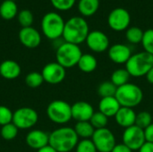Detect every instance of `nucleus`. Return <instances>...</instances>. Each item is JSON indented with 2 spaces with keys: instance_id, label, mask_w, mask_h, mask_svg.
<instances>
[{
  "instance_id": "nucleus-1",
  "label": "nucleus",
  "mask_w": 153,
  "mask_h": 152,
  "mask_svg": "<svg viewBox=\"0 0 153 152\" xmlns=\"http://www.w3.org/2000/svg\"><path fill=\"white\" fill-rule=\"evenodd\" d=\"M90 33V27L87 21L82 16H74L65 22L63 39L65 42L80 45L85 42Z\"/></svg>"
},
{
  "instance_id": "nucleus-2",
  "label": "nucleus",
  "mask_w": 153,
  "mask_h": 152,
  "mask_svg": "<svg viewBox=\"0 0 153 152\" xmlns=\"http://www.w3.org/2000/svg\"><path fill=\"white\" fill-rule=\"evenodd\" d=\"M79 142L74 128L69 126H62L54 130L49 134V142L53 149L57 152H70L75 149Z\"/></svg>"
},
{
  "instance_id": "nucleus-3",
  "label": "nucleus",
  "mask_w": 153,
  "mask_h": 152,
  "mask_svg": "<svg viewBox=\"0 0 153 152\" xmlns=\"http://www.w3.org/2000/svg\"><path fill=\"white\" fill-rule=\"evenodd\" d=\"M153 67V55L145 51H142L132 55L127 63L126 69L133 77L146 76L149 71Z\"/></svg>"
},
{
  "instance_id": "nucleus-4",
  "label": "nucleus",
  "mask_w": 153,
  "mask_h": 152,
  "mask_svg": "<svg viewBox=\"0 0 153 152\" xmlns=\"http://www.w3.org/2000/svg\"><path fill=\"white\" fill-rule=\"evenodd\" d=\"M65 22L63 17L56 13H47L41 20V30L43 35L51 40H56L63 36Z\"/></svg>"
},
{
  "instance_id": "nucleus-5",
  "label": "nucleus",
  "mask_w": 153,
  "mask_h": 152,
  "mask_svg": "<svg viewBox=\"0 0 153 152\" xmlns=\"http://www.w3.org/2000/svg\"><path fill=\"white\" fill-rule=\"evenodd\" d=\"M115 97L121 107L133 108L141 104L143 92L138 85L128 82L117 88Z\"/></svg>"
},
{
  "instance_id": "nucleus-6",
  "label": "nucleus",
  "mask_w": 153,
  "mask_h": 152,
  "mask_svg": "<svg viewBox=\"0 0 153 152\" xmlns=\"http://www.w3.org/2000/svg\"><path fill=\"white\" fill-rule=\"evenodd\" d=\"M82 56V52L79 45L65 41L62 43L56 51V62L65 69L73 68L77 65Z\"/></svg>"
},
{
  "instance_id": "nucleus-7",
  "label": "nucleus",
  "mask_w": 153,
  "mask_h": 152,
  "mask_svg": "<svg viewBox=\"0 0 153 152\" xmlns=\"http://www.w3.org/2000/svg\"><path fill=\"white\" fill-rule=\"evenodd\" d=\"M46 112L48 119L56 125H65L73 119L72 106L65 100H53L48 104Z\"/></svg>"
},
{
  "instance_id": "nucleus-8",
  "label": "nucleus",
  "mask_w": 153,
  "mask_h": 152,
  "mask_svg": "<svg viewBox=\"0 0 153 152\" xmlns=\"http://www.w3.org/2000/svg\"><path fill=\"white\" fill-rule=\"evenodd\" d=\"M39 121V115L35 109L29 107H23L16 109L13 116V124L18 129L26 130L30 129L37 125Z\"/></svg>"
},
{
  "instance_id": "nucleus-9",
  "label": "nucleus",
  "mask_w": 153,
  "mask_h": 152,
  "mask_svg": "<svg viewBox=\"0 0 153 152\" xmlns=\"http://www.w3.org/2000/svg\"><path fill=\"white\" fill-rule=\"evenodd\" d=\"M91 141L98 152H111L117 144L114 133L107 127L95 130Z\"/></svg>"
},
{
  "instance_id": "nucleus-10",
  "label": "nucleus",
  "mask_w": 153,
  "mask_h": 152,
  "mask_svg": "<svg viewBox=\"0 0 153 152\" xmlns=\"http://www.w3.org/2000/svg\"><path fill=\"white\" fill-rule=\"evenodd\" d=\"M130 23L131 14L123 7L113 9L108 16V24L115 31L126 30L130 27Z\"/></svg>"
},
{
  "instance_id": "nucleus-11",
  "label": "nucleus",
  "mask_w": 153,
  "mask_h": 152,
  "mask_svg": "<svg viewBox=\"0 0 153 152\" xmlns=\"http://www.w3.org/2000/svg\"><path fill=\"white\" fill-rule=\"evenodd\" d=\"M122 139L123 143L129 147L132 151H139L140 148L146 142L144 130L135 125L125 129Z\"/></svg>"
},
{
  "instance_id": "nucleus-12",
  "label": "nucleus",
  "mask_w": 153,
  "mask_h": 152,
  "mask_svg": "<svg viewBox=\"0 0 153 152\" xmlns=\"http://www.w3.org/2000/svg\"><path fill=\"white\" fill-rule=\"evenodd\" d=\"M65 70L66 69L57 62H51L43 67L41 74L45 82L54 85L61 83L65 80L66 75Z\"/></svg>"
},
{
  "instance_id": "nucleus-13",
  "label": "nucleus",
  "mask_w": 153,
  "mask_h": 152,
  "mask_svg": "<svg viewBox=\"0 0 153 152\" xmlns=\"http://www.w3.org/2000/svg\"><path fill=\"white\" fill-rule=\"evenodd\" d=\"M85 42L87 47L95 53L105 52L110 47V41L107 34L98 30L90 31Z\"/></svg>"
},
{
  "instance_id": "nucleus-14",
  "label": "nucleus",
  "mask_w": 153,
  "mask_h": 152,
  "mask_svg": "<svg viewBox=\"0 0 153 152\" xmlns=\"http://www.w3.org/2000/svg\"><path fill=\"white\" fill-rule=\"evenodd\" d=\"M108 55L112 62H114L115 64L122 65L126 64L133 54L131 48L127 45L117 43L109 47L108 50Z\"/></svg>"
},
{
  "instance_id": "nucleus-15",
  "label": "nucleus",
  "mask_w": 153,
  "mask_h": 152,
  "mask_svg": "<svg viewBox=\"0 0 153 152\" xmlns=\"http://www.w3.org/2000/svg\"><path fill=\"white\" fill-rule=\"evenodd\" d=\"M18 37L20 42L28 48H35L39 47L41 42L40 33L31 26L22 28Z\"/></svg>"
},
{
  "instance_id": "nucleus-16",
  "label": "nucleus",
  "mask_w": 153,
  "mask_h": 152,
  "mask_svg": "<svg viewBox=\"0 0 153 152\" xmlns=\"http://www.w3.org/2000/svg\"><path fill=\"white\" fill-rule=\"evenodd\" d=\"M25 142L30 148L39 151L48 145L49 134L39 129L31 130L27 133L25 137Z\"/></svg>"
},
{
  "instance_id": "nucleus-17",
  "label": "nucleus",
  "mask_w": 153,
  "mask_h": 152,
  "mask_svg": "<svg viewBox=\"0 0 153 152\" xmlns=\"http://www.w3.org/2000/svg\"><path fill=\"white\" fill-rule=\"evenodd\" d=\"M93 114V107L86 101H77L72 105V118L76 122L90 121Z\"/></svg>"
},
{
  "instance_id": "nucleus-18",
  "label": "nucleus",
  "mask_w": 153,
  "mask_h": 152,
  "mask_svg": "<svg viewBox=\"0 0 153 152\" xmlns=\"http://www.w3.org/2000/svg\"><path fill=\"white\" fill-rule=\"evenodd\" d=\"M115 119L119 126L126 129L135 125L136 113L133 108L121 107V108L115 116Z\"/></svg>"
},
{
  "instance_id": "nucleus-19",
  "label": "nucleus",
  "mask_w": 153,
  "mask_h": 152,
  "mask_svg": "<svg viewBox=\"0 0 153 152\" xmlns=\"http://www.w3.org/2000/svg\"><path fill=\"white\" fill-rule=\"evenodd\" d=\"M121 108V105L116 99V97L101 98L99 103V111L104 114L106 116L115 117L118 110Z\"/></svg>"
},
{
  "instance_id": "nucleus-20",
  "label": "nucleus",
  "mask_w": 153,
  "mask_h": 152,
  "mask_svg": "<svg viewBox=\"0 0 153 152\" xmlns=\"http://www.w3.org/2000/svg\"><path fill=\"white\" fill-rule=\"evenodd\" d=\"M22 68L13 60H4L0 64V75L6 80H14L20 76Z\"/></svg>"
},
{
  "instance_id": "nucleus-21",
  "label": "nucleus",
  "mask_w": 153,
  "mask_h": 152,
  "mask_svg": "<svg viewBox=\"0 0 153 152\" xmlns=\"http://www.w3.org/2000/svg\"><path fill=\"white\" fill-rule=\"evenodd\" d=\"M100 7V0H79L78 11L84 17L95 14Z\"/></svg>"
},
{
  "instance_id": "nucleus-22",
  "label": "nucleus",
  "mask_w": 153,
  "mask_h": 152,
  "mask_svg": "<svg viewBox=\"0 0 153 152\" xmlns=\"http://www.w3.org/2000/svg\"><path fill=\"white\" fill-rule=\"evenodd\" d=\"M77 66L82 72L90 73L96 70L98 66V61L96 57L91 54H82Z\"/></svg>"
},
{
  "instance_id": "nucleus-23",
  "label": "nucleus",
  "mask_w": 153,
  "mask_h": 152,
  "mask_svg": "<svg viewBox=\"0 0 153 152\" xmlns=\"http://www.w3.org/2000/svg\"><path fill=\"white\" fill-rule=\"evenodd\" d=\"M18 14V7L13 0H4L0 4V16L4 20H12Z\"/></svg>"
},
{
  "instance_id": "nucleus-24",
  "label": "nucleus",
  "mask_w": 153,
  "mask_h": 152,
  "mask_svg": "<svg viewBox=\"0 0 153 152\" xmlns=\"http://www.w3.org/2000/svg\"><path fill=\"white\" fill-rule=\"evenodd\" d=\"M74 131L79 138H82V140L85 139H91L95 128L92 126V125L90 123V121L85 122H77L74 125Z\"/></svg>"
},
{
  "instance_id": "nucleus-25",
  "label": "nucleus",
  "mask_w": 153,
  "mask_h": 152,
  "mask_svg": "<svg viewBox=\"0 0 153 152\" xmlns=\"http://www.w3.org/2000/svg\"><path fill=\"white\" fill-rule=\"evenodd\" d=\"M130 74L127 72V70L125 69H117L115 70L111 74V82L118 88L122 85H125L128 83L130 79Z\"/></svg>"
},
{
  "instance_id": "nucleus-26",
  "label": "nucleus",
  "mask_w": 153,
  "mask_h": 152,
  "mask_svg": "<svg viewBox=\"0 0 153 152\" xmlns=\"http://www.w3.org/2000/svg\"><path fill=\"white\" fill-rule=\"evenodd\" d=\"M143 33L144 31L141 28L137 26H131L126 30V38L128 42L132 44H139L142 43Z\"/></svg>"
},
{
  "instance_id": "nucleus-27",
  "label": "nucleus",
  "mask_w": 153,
  "mask_h": 152,
  "mask_svg": "<svg viewBox=\"0 0 153 152\" xmlns=\"http://www.w3.org/2000/svg\"><path fill=\"white\" fill-rule=\"evenodd\" d=\"M117 87L110 81V82H103L98 87V94L101 98L107 97H114L116 95Z\"/></svg>"
},
{
  "instance_id": "nucleus-28",
  "label": "nucleus",
  "mask_w": 153,
  "mask_h": 152,
  "mask_svg": "<svg viewBox=\"0 0 153 152\" xmlns=\"http://www.w3.org/2000/svg\"><path fill=\"white\" fill-rule=\"evenodd\" d=\"M25 83L28 87L31 89L39 88L44 82V79L42 77L41 73L39 72H30L25 76Z\"/></svg>"
},
{
  "instance_id": "nucleus-29",
  "label": "nucleus",
  "mask_w": 153,
  "mask_h": 152,
  "mask_svg": "<svg viewBox=\"0 0 153 152\" xmlns=\"http://www.w3.org/2000/svg\"><path fill=\"white\" fill-rule=\"evenodd\" d=\"M18 132H19V129L16 127V125L13 123H10L8 125L1 126L0 134L4 140L12 141L16 138V136L18 135Z\"/></svg>"
},
{
  "instance_id": "nucleus-30",
  "label": "nucleus",
  "mask_w": 153,
  "mask_h": 152,
  "mask_svg": "<svg viewBox=\"0 0 153 152\" xmlns=\"http://www.w3.org/2000/svg\"><path fill=\"white\" fill-rule=\"evenodd\" d=\"M90 123L92 125V126L95 128V130L106 128L108 125V117L106 116L104 114H102L100 111L94 112L93 116H91V118L90 120Z\"/></svg>"
},
{
  "instance_id": "nucleus-31",
  "label": "nucleus",
  "mask_w": 153,
  "mask_h": 152,
  "mask_svg": "<svg viewBox=\"0 0 153 152\" xmlns=\"http://www.w3.org/2000/svg\"><path fill=\"white\" fill-rule=\"evenodd\" d=\"M152 124V116L151 113L147 111H142L136 114L135 125H137L138 127L144 130Z\"/></svg>"
},
{
  "instance_id": "nucleus-32",
  "label": "nucleus",
  "mask_w": 153,
  "mask_h": 152,
  "mask_svg": "<svg viewBox=\"0 0 153 152\" xmlns=\"http://www.w3.org/2000/svg\"><path fill=\"white\" fill-rule=\"evenodd\" d=\"M17 19H18V22L22 28L30 27L33 22V14L30 10L23 9L18 12Z\"/></svg>"
},
{
  "instance_id": "nucleus-33",
  "label": "nucleus",
  "mask_w": 153,
  "mask_h": 152,
  "mask_svg": "<svg viewBox=\"0 0 153 152\" xmlns=\"http://www.w3.org/2000/svg\"><path fill=\"white\" fill-rule=\"evenodd\" d=\"M142 45L145 52L153 55V29H149L144 31Z\"/></svg>"
},
{
  "instance_id": "nucleus-34",
  "label": "nucleus",
  "mask_w": 153,
  "mask_h": 152,
  "mask_svg": "<svg viewBox=\"0 0 153 152\" xmlns=\"http://www.w3.org/2000/svg\"><path fill=\"white\" fill-rule=\"evenodd\" d=\"M13 112L5 106H0V125L4 126L13 123Z\"/></svg>"
},
{
  "instance_id": "nucleus-35",
  "label": "nucleus",
  "mask_w": 153,
  "mask_h": 152,
  "mask_svg": "<svg viewBox=\"0 0 153 152\" xmlns=\"http://www.w3.org/2000/svg\"><path fill=\"white\" fill-rule=\"evenodd\" d=\"M75 152H98L91 139L82 140L75 147Z\"/></svg>"
},
{
  "instance_id": "nucleus-36",
  "label": "nucleus",
  "mask_w": 153,
  "mask_h": 152,
  "mask_svg": "<svg viewBox=\"0 0 153 152\" xmlns=\"http://www.w3.org/2000/svg\"><path fill=\"white\" fill-rule=\"evenodd\" d=\"M50 2L56 10L67 11L74 5L76 0H50Z\"/></svg>"
},
{
  "instance_id": "nucleus-37",
  "label": "nucleus",
  "mask_w": 153,
  "mask_h": 152,
  "mask_svg": "<svg viewBox=\"0 0 153 152\" xmlns=\"http://www.w3.org/2000/svg\"><path fill=\"white\" fill-rule=\"evenodd\" d=\"M144 136L147 142L153 143V123L144 129Z\"/></svg>"
},
{
  "instance_id": "nucleus-38",
  "label": "nucleus",
  "mask_w": 153,
  "mask_h": 152,
  "mask_svg": "<svg viewBox=\"0 0 153 152\" xmlns=\"http://www.w3.org/2000/svg\"><path fill=\"white\" fill-rule=\"evenodd\" d=\"M111 152H133V151L124 143H117Z\"/></svg>"
},
{
  "instance_id": "nucleus-39",
  "label": "nucleus",
  "mask_w": 153,
  "mask_h": 152,
  "mask_svg": "<svg viewBox=\"0 0 153 152\" xmlns=\"http://www.w3.org/2000/svg\"><path fill=\"white\" fill-rule=\"evenodd\" d=\"M139 152H153V143L145 142L139 150Z\"/></svg>"
},
{
  "instance_id": "nucleus-40",
  "label": "nucleus",
  "mask_w": 153,
  "mask_h": 152,
  "mask_svg": "<svg viewBox=\"0 0 153 152\" xmlns=\"http://www.w3.org/2000/svg\"><path fill=\"white\" fill-rule=\"evenodd\" d=\"M37 152H57L55 149H53L50 145H47L45 147H43L42 149L37 151Z\"/></svg>"
},
{
  "instance_id": "nucleus-41",
  "label": "nucleus",
  "mask_w": 153,
  "mask_h": 152,
  "mask_svg": "<svg viewBox=\"0 0 153 152\" xmlns=\"http://www.w3.org/2000/svg\"><path fill=\"white\" fill-rule=\"evenodd\" d=\"M146 78H147V81H148L150 83L153 84V67L149 71V73H147Z\"/></svg>"
},
{
  "instance_id": "nucleus-42",
  "label": "nucleus",
  "mask_w": 153,
  "mask_h": 152,
  "mask_svg": "<svg viewBox=\"0 0 153 152\" xmlns=\"http://www.w3.org/2000/svg\"><path fill=\"white\" fill-rule=\"evenodd\" d=\"M13 1H15V0H13Z\"/></svg>"
}]
</instances>
